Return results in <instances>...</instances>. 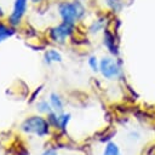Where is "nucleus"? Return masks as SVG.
I'll return each mask as SVG.
<instances>
[{"label": "nucleus", "instance_id": "f257e3e1", "mask_svg": "<svg viewBox=\"0 0 155 155\" xmlns=\"http://www.w3.org/2000/svg\"><path fill=\"white\" fill-rule=\"evenodd\" d=\"M59 15L63 19V22L74 24L76 21L81 19L85 15V7L80 1H73V2H62L58 7Z\"/></svg>", "mask_w": 155, "mask_h": 155}, {"label": "nucleus", "instance_id": "f03ea898", "mask_svg": "<svg viewBox=\"0 0 155 155\" xmlns=\"http://www.w3.org/2000/svg\"><path fill=\"white\" fill-rule=\"evenodd\" d=\"M21 128L25 133H33L39 137H44L48 133V124L41 116H30L23 121Z\"/></svg>", "mask_w": 155, "mask_h": 155}, {"label": "nucleus", "instance_id": "7ed1b4c3", "mask_svg": "<svg viewBox=\"0 0 155 155\" xmlns=\"http://www.w3.org/2000/svg\"><path fill=\"white\" fill-rule=\"evenodd\" d=\"M99 70L105 79H115V78H119L121 75L120 64L110 57H104L103 59H101Z\"/></svg>", "mask_w": 155, "mask_h": 155}, {"label": "nucleus", "instance_id": "20e7f679", "mask_svg": "<svg viewBox=\"0 0 155 155\" xmlns=\"http://www.w3.org/2000/svg\"><path fill=\"white\" fill-rule=\"evenodd\" d=\"M71 33H73V24L63 22L58 27L51 29V38H52V40H54L57 42H63L65 40V38L69 36Z\"/></svg>", "mask_w": 155, "mask_h": 155}, {"label": "nucleus", "instance_id": "39448f33", "mask_svg": "<svg viewBox=\"0 0 155 155\" xmlns=\"http://www.w3.org/2000/svg\"><path fill=\"white\" fill-rule=\"evenodd\" d=\"M25 10H27V0H16L15 6H13V11H12L10 19H8L10 23L12 25H17L21 22Z\"/></svg>", "mask_w": 155, "mask_h": 155}, {"label": "nucleus", "instance_id": "423d86ee", "mask_svg": "<svg viewBox=\"0 0 155 155\" xmlns=\"http://www.w3.org/2000/svg\"><path fill=\"white\" fill-rule=\"evenodd\" d=\"M104 45L109 48V51L114 54L117 53V50H116V46H115V40H114V35L109 31V30H105L104 31Z\"/></svg>", "mask_w": 155, "mask_h": 155}, {"label": "nucleus", "instance_id": "0eeeda50", "mask_svg": "<svg viewBox=\"0 0 155 155\" xmlns=\"http://www.w3.org/2000/svg\"><path fill=\"white\" fill-rule=\"evenodd\" d=\"M50 104H51L52 109L56 113H62L63 103H62V99L59 98V96H57L56 93H51V96H50Z\"/></svg>", "mask_w": 155, "mask_h": 155}, {"label": "nucleus", "instance_id": "6e6552de", "mask_svg": "<svg viewBox=\"0 0 155 155\" xmlns=\"http://www.w3.org/2000/svg\"><path fill=\"white\" fill-rule=\"evenodd\" d=\"M45 59H46V62L50 64V63H52V62H61V61H62V56H61L57 51H54V50H48V51L45 53Z\"/></svg>", "mask_w": 155, "mask_h": 155}, {"label": "nucleus", "instance_id": "1a4fd4ad", "mask_svg": "<svg viewBox=\"0 0 155 155\" xmlns=\"http://www.w3.org/2000/svg\"><path fill=\"white\" fill-rule=\"evenodd\" d=\"M13 34H15V30L12 28H8V27H6V25L0 23V42L6 40L7 38L12 36Z\"/></svg>", "mask_w": 155, "mask_h": 155}, {"label": "nucleus", "instance_id": "9d476101", "mask_svg": "<svg viewBox=\"0 0 155 155\" xmlns=\"http://www.w3.org/2000/svg\"><path fill=\"white\" fill-rule=\"evenodd\" d=\"M103 155H121V154H120L119 147H117L115 143L110 142V143H108V144H107V147H105V149H104Z\"/></svg>", "mask_w": 155, "mask_h": 155}, {"label": "nucleus", "instance_id": "9b49d317", "mask_svg": "<svg viewBox=\"0 0 155 155\" xmlns=\"http://www.w3.org/2000/svg\"><path fill=\"white\" fill-rule=\"evenodd\" d=\"M107 5L114 12H120L124 7V1L122 0H107Z\"/></svg>", "mask_w": 155, "mask_h": 155}, {"label": "nucleus", "instance_id": "f8f14e48", "mask_svg": "<svg viewBox=\"0 0 155 155\" xmlns=\"http://www.w3.org/2000/svg\"><path fill=\"white\" fill-rule=\"evenodd\" d=\"M38 109H39L40 111H42V113H47V114L52 113V107H51V104L47 103L46 101H42V102L38 103Z\"/></svg>", "mask_w": 155, "mask_h": 155}, {"label": "nucleus", "instance_id": "ddd939ff", "mask_svg": "<svg viewBox=\"0 0 155 155\" xmlns=\"http://www.w3.org/2000/svg\"><path fill=\"white\" fill-rule=\"evenodd\" d=\"M69 117H70L69 114H62V115H59L58 116V127H61L62 130H64L65 126H67V124H68V121H69Z\"/></svg>", "mask_w": 155, "mask_h": 155}, {"label": "nucleus", "instance_id": "4468645a", "mask_svg": "<svg viewBox=\"0 0 155 155\" xmlns=\"http://www.w3.org/2000/svg\"><path fill=\"white\" fill-rule=\"evenodd\" d=\"M88 65L91 67V69H92L93 71L99 70V64H98V61H97V58H96L94 56H91V57L88 58Z\"/></svg>", "mask_w": 155, "mask_h": 155}, {"label": "nucleus", "instance_id": "2eb2a0df", "mask_svg": "<svg viewBox=\"0 0 155 155\" xmlns=\"http://www.w3.org/2000/svg\"><path fill=\"white\" fill-rule=\"evenodd\" d=\"M42 155H57V154L54 153V150H47V151H45Z\"/></svg>", "mask_w": 155, "mask_h": 155}, {"label": "nucleus", "instance_id": "dca6fc26", "mask_svg": "<svg viewBox=\"0 0 155 155\" xmlns=\"http://www.w3.org/2000/svg\"><path fill=\"white\" fill-rule=\"evenodd\" d=\"M2 16V10H1V7H0V17Z\"/></svg>", "mask_w": 155, "mask_h": 155}, {"label": "nucleus", "instance_id": "f3484780", "mask_svg": "<svg viewBox=\"0 0 155 155\" xmlns=\"http://www.w3.org/2000/svg\"><path fill=\"white\" fill-rule=\"evenodd\" d=\"M33 2H38V1H41V0H31Z\"/></svg>", "mask_w": 155, "mask_h": 155}]
</instances>
